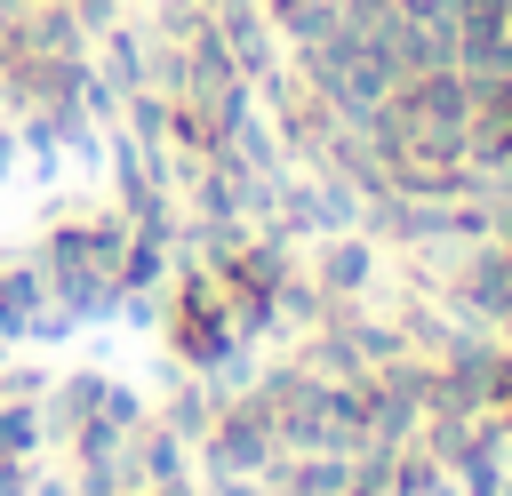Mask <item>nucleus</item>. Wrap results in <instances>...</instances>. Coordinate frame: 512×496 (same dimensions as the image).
Returning <instances> with one entry per match:
<instances>
[]
</instances>
